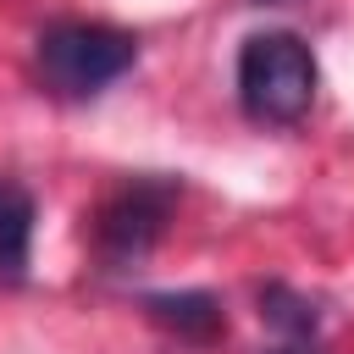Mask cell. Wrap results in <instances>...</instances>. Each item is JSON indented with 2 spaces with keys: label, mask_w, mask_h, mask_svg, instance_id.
<instances>
[{
  "label": "cell",
  "mask_w": 354,
  "mask_h": 354,
  "mask_svg": "<svg viewBox=\"0 0 354 354\" xmlns=\"http://www.w3.org/2000/svg\"><path fill=\"white\" fill-rule=\"evenodd\" d=\"M138 304H144V315H149L160 332H171L177 343H216V337L227 332V310H221V299H216V293H205V288H183V293H144Z\"/></svg>",
  "instance_id": "obj_4"
},
{
  "label": "cell",
  "mask_w": 354,
  "mask_h": 354,
  "mask_svg": "<svg viewBox=\"0 0 354 354\" xmlns=\"http://www.w3.org/2000/svg\"><path fill=\"white\" fill-rule=\"evenodd\" d=\"M33 221L39 205L22 183L0 177V288H22L33 266Z\"/></svg>",
  "instance_id": "obj_5"
},
{
  "label": "cell",
  "mask_w": 354,
  "mask_h": 354,
  "mask_svg": "<svg viewBox=\"0 0 354 354\" xmlns=\"http://www.w3.org/2000/svg\"><path fill=\"white\" fill-rule=\"evenodd\" d=\"M315 83H321L315 50L299 33L266 28V33L243 39V50H238V105H243L249 122L299 127L315 105Z\"/></svg>",
  "instance_id": "obj_2"
},
{
  "label": "cell",
  "mask_w": 354,
  "mask_h": 354,
  "mask_svg": "<svg viewBox=\"0 0 354 354\" xmlns=\"http://www.w3.org/2000/svg\"><path fill=\"white\" fill-rule=\"evenodd\" d=\"M249 6H293V0H249Z\"/></svg>",
  "instance_id": "obj_8"
},
{
  "label": "cell",
  "mask_w": 354,
  "mask_h": 354,
  "mask_svg": "<svg viewBox=\"0 0 354 354\" xmlns=\"http://www.w3.org/2000/svg\"><path fill=\"white\" fill-rule=\"evenodd\" d=\"M138 66V39L111 22H50L33 44V77L50 100H94Z\"/></svg>",
  "instance_id": "obj_1"
},
{
  "label": "cell",
  "mask_w": 354,
  "mask_h": 354,
  "mask_svg": "<svg viewBox=\"0 0 354 354\" xmlns=\"http://www.w3.org/2000/svg\"><path fill=\"white\" fill-rule=\"evenodd\" d=\"M177 199H183V183L177 177H133L122 183L100 216H94V254H100V271H133L138 260H149V249L166 238L171 216H177Z\"/></svg>",
  "instance_id": "obj_3"
},
{
  "label": "cell",
  "mask_w": 354,
  "mask_h": 354,
  "mask_svg": "<svg viewBox=\"0 0 354 354\" xmlns=\"http://www.w3.org/2000/svg\"><path fill=\"white\" fill-rule=\"evenodd\" d=\"M260 321H266V326H277L282 337L304 343V337H315L321 310H315L299 288H288V282H266V288H260Z\"/></svg>",
  "instance_id": "obj_6"
},
{
  "label": "cell",
  "mask_w": 354,
  "mask_h": 354,
  "mask_svg": "<svg viewBox=\"0 0 354 354\" xmlns=\"http://www.w3.org/2000/svg\"><path fill=\"white\" fill-rule=\"evenodd\" d=\"M277 354H315V348H304V343H293V348H277Z\"/></svg>",
  "instance_id": "obj_7"
}]
</instances>
